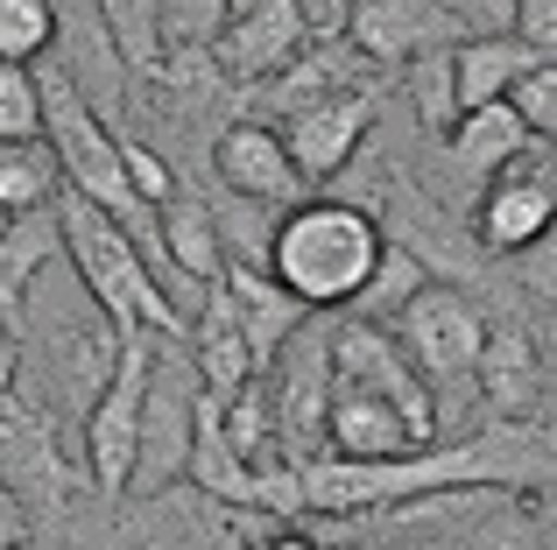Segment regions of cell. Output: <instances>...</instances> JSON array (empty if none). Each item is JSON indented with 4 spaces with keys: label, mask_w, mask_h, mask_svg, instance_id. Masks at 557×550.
<instances>
[{
    "label": "cell",
    "mask_w": 557,
    "mask_h": 550,
    "mask_svg": "<svg viewBox=\"0 0 557 550\" xmlns=\"http://www.w3.org/2000/svg\"><path fill=\"white\" fill-rule=\"evenodd\" d=\"M381 248H388V234H381L374 205H360V198H297L261 240V268L304 317H325L360 303Z\"/></svg>",
    "instance_id": "cell-1"
},
{
    "label": "cell",
    "mask_w": 557,
    "mask_h": 550,
    "mask_svg": "<svg viewBox=\"0 0 557 550\" xmlns=\"http://www.w3.org/2000/svg\"><path fill=\"white\" fill-rule=\"evenodd\" d=\"M50 220H57V254L78 268L85 297L99 303V317H107L113 332L184 339V311L163 297V275H156V262L135 248L127 226H113L99 205H85V198H71V191L50 198Z\"/></svg>",
    "instance_id": "cell-2"
},
{
    "label": "cell",
    "mask_w": 557,
    "mask_h": 550,
    "mask_svg": "<svg viewBox=\"0 0 557 550\" xmlns=\"http://www.w3.org/2000/svg\"><path fill=\"white\" fill-rule=\"evenodd\" d=\"M156 332H121L107 382L92 388L85 410V480L99 501H127L135 480V438H141V396H149V367H156Z\"/></svg>",
    "instance_id": "cell-3"
},
{
    "label": "cell",
    "mask_w": 557,
    "mask_h": 550,
    "mask_svg": "<svg viewBox=\"0 0 557 550\" xmlns=\"http://www.w3.org/2000/svg\"><path fill=\"white\" fill-rule=\"evenodd\" d=\"M325 332L318 317H304L283 339V353L269 360V430H275V466H311L325 459V402H332V360H325Z\"/></svg>",
    "instance_id": "cell-4"
},
{
    "label": "cell",
    "mask_w": 557,
    "mask_h": 550,
    "mask_svg": "<svg viewBox=\"0 0 557 550\" xmlns=\"http://www.w3.org/2000/svg\"><path fill=\"white\" fill-rule=\"evenodd\" d=\"M388 332H395V346L409 353V367L423 374V388H431V396H445V388H466V382H473V360H480V339H487V317H480V303L466 297V289L423 283L417 297L388 317Z\"/></svg>",
    "instance_id": "cell-5"
},
{
    "label": "cell",
    "mask_w": 557,
    "mask_h": 550,
    "mask_svg": "<svg viewBox=\"0 0 557 550\" xmlns=\"http://www.w3.org/2000/svg\"><path fill=\"white\" fill-rule=\"evenodd\" d=\"M325 360H332V382L339 388H360V396L388 402L423 445H437V396L423 388V374L409 367V353L395 346L388 325L374 317H346V325L325 332Z\"/></svg>",
    "instance_id": "cell-6"
},
{
    "label": "cell",
    "mask_w": 557,
    "mask_h": 550,
    "mask_svg": "<svg viewBox=\"0 0 557 550\" xmlns=\"http://www.w3.org/2000/svg\"><path fill=\"white\" fill-rule=\"evenodd\" d=\"M198 374L177 353V339L156 346L149 396H141V438H135V480L127 495H163L184 480V445H190V410H198Z\"/></svg>",
    "instance_id": "cell-7"
},
{
    "label": "cell",
    "mask_w": 557,
    "mask_h": 550,
    "mask_svg": "<svg viewBox=\"0 0 557 550\" xmlns=\"http://www.w3.org/2000/svg\"><path fill=\"white\" fill-rule=\"evenodd\" d=\"M550 220H557L550 155H544V141H530V149H522L516 163L480 191L473 234H480V248H487V254L516 262V254H530V248H544V240H550Z\"/></svg>",
    "instance_id": "cell-8"
},
{
    "label": "cell",
    "mask_w": 557,
    "mask_h": 550,
    "mask_svg": "<svg viewBox=\"0 0 557 550\" xmlns=\"http://www.w3.org/2000/svg\"><path fill=\"white\" fill-rule=\"evenodd\" d=\"M368 127H374V85H354V92H332V99H311V107L283 113L275 135H283V149H289L304 184H332L360 155Z\"/></svg>",
    "instance_id": "cell-9"
},
{
    "label": "cell",
    "mask_w": 557,
    "mask_h": 550,
    "mask_svg": "<svg viewBox=\"0 0 557 550\" xmlns=\"http://www.w3.org/2000/svg\"><path fill=\"white\" fill-rule=\"evenodd\" d=\"M339 36L354 42L374 71H403L409 57H431V50L466 42L459 22H451L437 0H346Z\"/></svg>",
    "instance_id": "cell-10"
},
{
    "label": "cell",
    "mask_w": 557,
    "mask_h": 550,
    "mask_svg": "<svg viewBox=\"0 0 557 550\" xmlns=\"http://www.w3.org/2000/svg\"><path fill=\"white\" fill-rule=\"evenodd\" d=\"M304 42H311V22L297 0H261L212 36V64L226 85H269L283 64H297Z\"/></svg>",
    "instance_id": "cell-11"
},
{
    "label": "cell",
    "mask_w": 557,
    "mask_h": 550,
    "mask_svg": "<svg viewBox=\"0 0 557 550\" xmlns=\"http://www.w3.org/2000/svg\"><path fill=\"white\" fill-rule=\"evenodd\" d=\"M212 170H219V184H226L233 198H247V205H297V198H304V177H297V163H289L275 121H233V127H219Z\"/></svg>",
    "instance_id": "cell-12"
},
{
    "label": "cell",
    "mask_w": 557,
    "mask_h": 550,
    "mask_svg": "<svg viewBox=\"0 0 557 550\" xmlns=\"http://www.w3.org/2000/svg\"><path fill=\"white\" fill-rule=\"evenodd\" d=\"M473 388L487 396L494 416H508V424H536V410H544V353H536L530 325L494 317L487 339H480V360H473Z\"/></svg>",
    "instance_id": "cell-13"
},
{
    "label": "cell",
    "mask_w": 557,
    "mask_h": 550,
    "mask_svg": "<svg viewBox=\"0 0 557 550\" xmlns=\"http://www.w3.org/2000/svg\"><path fill=\"white\" fill-rule=\"evenodd\" d=\"M0 487L14 501H64V459H57L50 424L14 396H0Z\"/></svg>",
    "instance_id": "cell-14"
},
{
    "label": "cell",
    "mask_w": 557,
    "mask_h": 550,
    "mask_svg": "<svg viewBox=\"0 0 557 550\" xmlns=\"http://www.w3.org/2000/svg\"><path fill=\"white\" fill-rule=\"evenodd\" d=\"M219 289H226L233 317H240V339H247V353H255V374H269V360L283 353V339L304 325V311L269 283L261 262H226L219 268Z\"/></svg>",
    "instance_id": "cell-15"
},
{
    "label": "cell",
    "mask_w": 557,
    "mask_h": 550,
    "mask_svg": "<svg viewBox=\"0 0 557 550\" xmlns=\"http://www.w3.org/2000/svg\"><path fill=\"white\" fill-rule=\"evenodd\" d=\"M354 85H374V64L354 50L346 36H311L297 50V64H283L269 78V107L275 113H297L311 99H332V92H354Z\"/></svg>",
    "instance_id": "cell-16"
},
{
    "label": "cell",
    "mask_w": 557,
    "mask_h": 550,
    "mask_svg": "<svg viewBox=\"0 0 557 550\" xmlns=\"http://www.w3.org/2000/svg\"><path fill=\"white\" fill-rule=\"evenodd\" d=\"M530 64H536V50H522L516 36H466V42H451V99H459V113L508 99V85H516Z\"/></svg>",
    "instance_id": "cell-17"
},
{
    "label": "cell",
    "mask_w": 557,
    "mask_h": 550,
    "mask_svg": "<svg viewBox=\"0 0 557 550\" xmlns=\"http://www.w3.org/2000/svg\"><path fill=\"white\" fill-rule=\"evenodd\" d=\"M42 268H57V220H50V205L22 212V220L0 234V332L28 317V289H36Z\"/></svg>",
    "instance_id": "cell-18"
},
{
    "label": "cell",
    "mask_w": 557,
    "mask_h": 550,
    "mask_svg": "<svg viewBox=\"0 0 557 550\" xmlns=\"http://www.w3.org/2000/svg\"><path fill=\"white\" fill-rule=\"evenodd\" d=\"M522 149H530V135H522V121L508 113V99L459 113V121H451V135H445V155L466 170V177H502Z\"/></svg>",
    "instance_id": "cell-19"
},
{
    "label": "cell",
    "mask_w": 557,
    "mask_h": 550,
    "mask_svg": "<svg viewBox=\"0 0 557 550\" xmlns=\"http://www.w3.org/2000/svg\"><path fill=\"white\" fill-rule=\"evenodd\" d=\"M99 28H107V50L121 57V71L156 78L163 64V0H92Z\"/></svg>",
    "instance_id": "cell-20"
},
{
    "label": "cell",
    "mask_w": 557,
    "mask_h": 550,
    "mask_svg": "<svg viewBox=\"0 0 557 550\" xmlns=\"http://www.w3.org/2000/svg\"><path fill=\"white\" fill-rule=\"evenodd\" d=\"M57 191H64V184H57V163H50V149H42V141L0 149V205H8L14 220H22V212H42Z\"/></svg>",
    "instance_id": "cell-21"
},
{
    "label": "cell",
    "mask_w": 557,
    "mask_h": 550,
    "mask_svg": "<svg viewBox=\"0 0 557 550\" xmlns=\"http://www.w3.org/2000/svg\"><path fill=\"white\" fill-rule=\"evenodd\" d=\"M57 50V8L50 0H0V64H28Z\"/></svg>",
    "instance_id": "cell-22"
},
{
    "label": "cell",
    "mask_w": 557,
    "mask_h": 550,
    "mask_svg": "<svg viewBox=\"0 0 557 550\" xmlns=\"http://www.w3.org/2000/svg\"><path fill=\"white\" fill-rule=\"evenodd\" d=\"M459 550H550L544 537V515H522L508 501H487V509L466 523V537H451Z\"/></svg>",
    "instance_id": "cell-23"
},
{
    "label": "cell",
    "mask_w": 557,
    "mask_h": 550,
    "mask_svg": "<svg viewBox=\"0 0 557 550\" xmlns=\"http://www.w3.org/2000/svg\"><path fill=\"white\" fill-rule=\"evenodd\" d=\"M42 141V85L28 64H0V149Z\"/></svg>",
    "instance_id": "cell-24"
},
{
    "label": "cell",
    "mask_w": 557,
    "mask_h": 550,
    "mask_svg": "<svg viewBox=\"0 0 557 550\" xmlns=\"http://www.w3.org/2000/svg\"><path fill=\"white\" fill-rule=\"evenodd\" d=\"M409 99H417V121L431 135H451L459 121V99H451V50H431V57H409Z\"/></svg>",
    "instance_id": "cell-25"
},
{
    "label": "cell",
    "mask_w": 557,
    "mask_h": 550,
    "mask_svg": "<svg viewBox=\"0 0 557 550\" xmlns=\"http://www.w3.org/2000/svg\"><path fill=\"white\" fill-rule=\"evenodd\" d=\"M508 113L522 121L530 141H550L557 135V57H536L516 85H508Z\"/></svg>",
    "instance_id": "cell-26"
},
{
    "label": "cell",
    "mask_w": 557,
    "mask_h": 550,
    "mask_svg": "<svg viewBox=\"0 0 557 550\" xmlns=\"http://www.w3.org/2000/svg\"><path fill=\"white\" fill-rule=\"evenodd\" d=\"M423 289V262L409 248H381V262H374V275H368V289H360V303L374 311V325L381 317H395L409 297Z\"/></svg>",
    "instance_id": "cell-27"
},
{
    "label": "cell",
    "mask_w": 557,
    "mask_h": 550,
    "mask_svg": "<svg viewBox=\"0 0 557 550\" xmlns=\"http://www.w3.org/2000/svg\"><path fill=\"white\" fill-rule=\"evenodd\" d=\"M226 28V0H163V57L170 50H212Z\"/></svg>",
    "instance_id": "cell-28"
},
{
    "label": "cell",
    "mask_w": 557,
    "mask_h": 550,
    "mask_svg": "<svg viewBox=\"0 0 557 550\" xmlns=\"http://www.w3.org/2000/svg\"><path fill=\"white\" fill-rule=\"evenodd\" d=\"M121 177H127V191H135L149 212H163L170 198H177V170H170L149 141H135V135H121Z\"/></svg>",
    "instance_id": "cell-29"
},
{
    "label": "cell",
    "mask_w": 557,
    "mask_h": 550,
    "mask_svg": "<svg viewBox=\"0 0 557 550\" xmlns=\"http://www.w3.org/2000/svg\"><path fill=\"white\" fill-rule=\"evenodd\" d=\"M508 36H516L522 50H536V57H557V0H516Z\"/></svg>",
    "instance_id": "cell-30"
},
{
    "label": "cell",
    "mask_w": 557,
    "mask_h": 550,
    "mask_svg": "<svg viewBox=\"0 0 557 550\" xmlns=\"http://www.w3.org/2000/svg\"><path fill=\"white\" fill-rule=\"evenodd\" d=\"M437 8L459 22V36H508V14H516V0H437Z\"/></svg>",
    "instance_id": "cell-31"
},
{
    "label": "cell",
    "mask_w": 557,
    "mask_h": 550,
    "mask_svg": "<svg viewBox=\"0 0 557 550\" xmlns=\"http://www.w3.org/2000/svg\"><path fill=\"white\" fill-rule=\"evenodd\" d=\"M255 550H325V537H311L304 523H275V515H269V529H261Z\"/></svg>",
    "instance_id": "cell-32"
},
{
    "label": "cell",
    "mask_w": 557,
    "mask_h": 550,
    "mask_svg": "<svg viewBox=\"0 0 557 550\" xmlns=\"http://www.w3.org/2000/svg\"><path fill=\"white\" fill-rule=\"evenodd\" d=\"M28 543V509L0 487V550H22Z\"/></svg>",
    "instance_id": "cell-33"
},
{
    "label": "cell",
    "mask_w": 557,
    "mask_h": 550,
    "mask_svg": "<svg viewBox=\"0 0 557 550\" xmlns=\"http://www.w3.org/2000/svg\"><path fill=\"white\" fill-rule=\"evenodd\" d=\"M14 382H22V346L14 332H0V396H14Z\"/></svg>",
    "instance_id": "cell-34"
},
{
    "label": "cell",
    "mask_w": 557,
    "mask_h": 550,
    "mask_svg": "<svg viewBox=\"0 0 557 550\" xmlns=\"http://www.w3.org/2000/svg\"><path fill=\"white\" fill-rule=\"evenodd\" d=\"M388 550H459L451 537H409V543H388Z\"/></svg>",
    "instance_id": "cell-35"
},
{
    "label": "cell",
    "mask_w": 557,
    "mask_h": 550,
    "mask_svg": "<svg viewBox=\"0 0 557 550\" xmlns=\"http://www.w3.org/2000/svg\"><path fill=\"white\" fill-rule=\"evenodd\" d=\"M8 226H14V212H8V205H0V234H8Z\"/></svg>",
    "instance_id": "cell-36"
}]
</instances>
